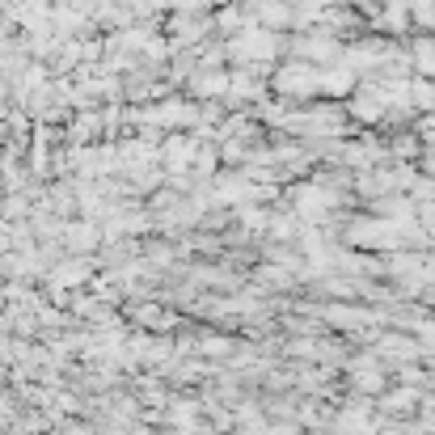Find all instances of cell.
<instances>
[{
    "label": "cell",
    "mask_w": 435,
    "mask_h": 435,
    "mask_svg": "<svg viewBox=\"0 0 435 435\" xmlns=\"http://www.w3.org/2000/svg\"><path fill=\"white\" fill-rule=\"evenodd\" d=\"M64 237H68V245H76V249H89V245L97 241V233H93L89 224H72V229H68Z\"/></svg>",
    "instance_id": "cell-2"
},
{
    "label": "cell",
    "mask_w": 435,
    "mask_h": 435,
    "mask_svg": "<svg viewBox=\"0 0 435 435\" xmlns=\"http://www.w3.org/2000/svg\"><path fill=\"white\" fill-rule=\"evenodd\" d=\"M85 275H89V262H64V266L56 270V279H51V284L64 288V284H81Z\"/></svg>",
    "instance_id": "cell-1"
}]
</instances>
